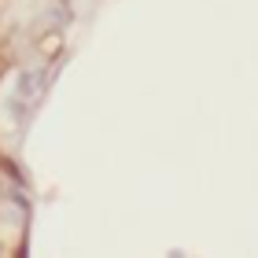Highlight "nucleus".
<instances>
[{
    "instance_id": "f257e3e1",
    "label": "nucleus",
    "mask_w": 258,
    "mask_h": 258,
    "mask_svg": "<svg viewBox=\"0 0 258 258\" xmlns=\"http://www.w3.org/2000/svg\"><path fill=\"white\" fill-rule=\"evenodd\" d=\"M37 89H41V70H26V74L19 78V96H22V100H30Z\"/></svg>"
}]
</instances>
